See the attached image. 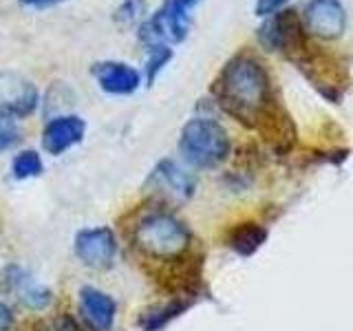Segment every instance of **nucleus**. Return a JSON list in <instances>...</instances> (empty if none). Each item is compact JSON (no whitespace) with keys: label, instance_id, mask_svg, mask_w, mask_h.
Returning <instances> with one entry per match:
<instances>
[{"label":"nucleus","instance_id":"nucleus-10","mask_svg":"<svg viewBox=\"0 0 353 331\" xmlns=\"http://www.w3.org/2000/svg\"><path fill=\"white\" fill-rule=\"evenodd\" d=\"M86 135V121L80 115L64 113L55 115L47 121V126L42 130V148L44 152L53 154H64L66 150H71L77 146Z\"/></svg>","mask_w":353,"mask_h":331},{"label":"nucleus","instance_id":"nucleus-1","mask_svg":"<svg viewBox=\"0 0 353 331\" xmlns=\"http://www.w3.org/2000/svg\"><path fill=\"white\" fill-rule=\"evenodd\" d=\"M214 95L232 117L252 126L272 108L270 73L256 55L241 51L221 69L214 82Z\"/></svg>","mask_w":353,"mask_h":331},{"label":"nucleus","instance_id":"nucleus-14","mask_svg":"<svg viewBox=\"0 0 353 331\" xmlns=\"http://www.w3.org/2000/svg\"><path fill=\"white\" fill-rule=\"evenodd\" d=\"M188 305L185 301H172L168 305H157V307H150L146 309L141 316H139V327L143 331H159L161 327H165L170 323V320H174L179 314H183Z\"/></svg>","mask_w":353,"mask_h":331},{"label":"nucleus","instance_id":"nucleus-3","mask_svg":"<svg viewBox=\"0 0 353 331\" xmlns=\"http://www.w3.org/2000/svg\"><path fill=\"white\" fill-rule=\"evenodd\" d=\"M179 152L194 168H216L230 154L228 130L212 117H194L181 128Z\"/></svg>","mask_w":353,"mask_h":331},{"label":"nucleus","instance_id":"nucleus-19","mask_svg":"<svg viewBox=\"0 0 353 331\" xmlns=\"http://www.w3.org/2000/svg\"><path fill=\"white\" fill-rule=\"evenodd\" d=\"M33 331H82V329L77 325L75 318L60 314V316H51V318L40 320V323H36V329Z\"/></svg>","mask_w":353,"mask_h":331},{"label":"nucleus","instance_id":"nucleus-18","mask_svg":"<svg viewBox=\"0 0 353 331\" xmlns=\"http://www.w3.org/2000/svg\"><path fill=\"white\" fill-rule=\"evenodd\" d=\"M265 239V232L256 225H243L236 230L234 239H232V245H234L236 252L241 254H252L254 250H256L261 245V241Z\"/></svg>","mask_w":353,"mask_h":331},{"label":"nucleus","instance_id":"nucleus-23","mask_svg":"<svg viewBox=\"0 0 353 331\" xmlns=\"http://www.w3.org/2000/svg\"><path fill=\"white\" fill-rule=\"evenodd\" d=\"M11 325H14V312L5 301H0V331H9Z\"/></svg>","mask_w":353,"mask_h":331},{"label":"nucleus","instance_id":"nucleus-16","mask_svg":"<svg viewBox=\"0 0 353 331\" xmlns=\"http://www.w3.org/2000/svg\"><path fill=\"white\" fill-rule=\"evenodd\" d=\"M174 51L168 44H157V47H148V55H146V64H143V80H146L148 86L154 84V80L159 77V73L172 62Z\"/></svg>","mask_w":353,"mask_h":331},{"label":"nucleus","instance_id":"nucleus-15","mask_svg":"<svg viewBox=\"0 0 353 331\" xmlns=\"http://www.w3.org/2000/svg\"><path fill=\"white\" fill-rule=\"evenodd\" d=\"M148 18V0H121L113 11V22L117 27H139Z\"/></svg>","mask_w":353,"mask_h":331},{"label":"nucleus","instance_id":"nucleus-2","mask_svg":"<svg viewBox=\"0 0 353 331\" xmlns=\"http://www.w3.org/2000/svg\"><path fill=\"white\" fill-rule=\"evenodd\" d=\"M132 245L143 259L157 263L181 261L190 250L192 237L179 219L168 212H148L132 225Z\"/></svg>","mask_w":353,"mask_h":331},{"label":"nucleus","instance_id":"nucleus-21","mask_svg":"<svg viewBox=\"0 0 353 331\" xmlns=\"http://www.w3.org/2000/svg\"><path fill=\"white\" fill-rule=\"evenodd\" d=\"M287 3H290V0H256V3H254V14L259 18H270L274 14H279V11H283Z\"/></svg>","mask_w":353,"mask_h":331},{"label":"nucleus","instance_id":"nucleus-4","mask_svg":"<svg viewBox=\"0 0 353 331\" xmlns=\"http://www.w3.org/2000/svg\"><path fill=\"white\" fill-rule=\"evenodd\" d=\"M192 11L183 0H163L157 11L137 27V38L143 47H157V44H179L188 38L192 29Z\"/></svg>","mask_w":353,"mask_h":331},{"label":"nucleus","instance_id":"nucleus-6","mask_svg":"<svg viewBox=\"0 0 353 331\" xmlns=\"http://www.w3.org/2000/svg\"><path fill=\"white\" fill-rule=\"evenodd\" d=\"M38 104L40 91L27 75L0 71V113L18 121L36 113Z\"/></svg>","mask_w":353,"mask_h":331},{"label":"nucleus","instance_id":"nucleus-7","mask_svg":"<svg viewBox=\"0 0 353 331\" xmlns=\"http://www.w3.org/2000/svg\"><path fill=\"white\" fill-rule=\"evenodd\" d=\"M301 20L309 36L318 40H338L347 31V9L342 0H309Z\"/></svg>","mask_w":353,"mask_h":331},{"label":"nucleus","instance_id":"nucleus-20","mask_svg":"<svg viewBox=\"0 0 353 331\" xmlns=\"http://www.w3.org/2000/svg\"><path fill=\"white\" fill-rule=\"evenodd\" d=\"M18 139H20V130L16 126V119H11V117L0 113V152H5L11 146H16Z\"/></svg>","mask_w":353,"mask_h":331},{"label":"nucleus","instance_id":"nucleus-13","mask_svg":"<svg viewBox=\"0 0 353 331\" xmlns=\"http://www.w3.org/2000/svg\"><path fill=\"white\" fill-rule=\"evenodd\" d=\"M5 276H7V285L20 296V301L27 307L44 309L51 303V292L47 290V287L36 285L20 268H9Z\"/></svg>","mask_w":353,"mask_h":331},{"label":"nucleus","instance_id":"nucleus-24","mask_svg":"<svg viewBox=\"0 0 353 331\" xmlns=\"http://www.w3.org/2000/svg\"><path fill=\"white\" fill-rule=\"evenodd\" d=\"M183 3H185L188 7H190V9H194L196 5H201V3H203V0H183Z\"/></svg>","mask_w":353,"mask_h":331},{"label":"nucleus","instance_id":"nucleus-5","mask_svg":"<svg viewBox=\"0 0 353 331\" xmlns=\"http://www.w3.org/2000/svg\"><path fill=\"white\" fill-rule=\"evenodd\" d=\"M303 20L296 16V11L283 9L279 14L265 18L263 25L256 29V38L263 49L274 53H298L307 49Z\"/></svg>","mask_w":353,"mask_h":331},{"label":"nucleus","instance_id":"nucleus-22","mask_svg":"<svg viewBox=\"0 0 353 331\" xmlns=\"http://www.w3.org/2000/svg\"><path fill=\"white\" fill-rule=\"evenodd\" d=\"M62 3H66V0H20V5H22V7H27V9H38V11H42V9H51V7L62 5Z\"/></svg>","mask_w":353,"mask_h":331},{"label":"nucleus","instance_id":"nucleus-11","mask_svg":"<svg viewBox=\"0 0 353 331\" xmlns=\"http://www.w3.org/2000/svg\"><path fill=\"white\" fill-rule=\"evenodd\" d=\"M80 314L86 320L88 329L93 331H110L115 323L117 305L106 292L97 290L93 285H86L80 290Z\"/></svg>","mask_w":353,"mask_h":331},{"label":"nucleus","instance_id":"nucleus-8","mask_svg":"<svg viewBox=\"0 0 353 331\" xmlns=\"http://www.w3.org/2000/svg\"><path fill=\"white\" fill-rule=\"evenodd\" d=\"M73 250L88 270H106L115 261L117 241L110 228H86L75 234Z\"/></svg>","mask_w":353,"mask_h":331},{"label":"nucleus","instance_id":"nucleus-12","mask_svg":"<svg viewBox=\"0 0 353 331\" xmlns=\"http://www.w3.org/2000/svg\"><path fill=\"white\" fill-rule=\"evenodd\" d=\"M148 183H152V188L170 194L174 199H188L194 192V177L188 172L185 168H181L179 163L172 159H163L157 163V168L152 170Z\"/></svg>","mask_w":353,"mask_h":331},{"label":"nucleus","instance_id":"nucleus-17","mask_svg":"<svg viewBox=\"0 0 353 331\" xmlns=\"http://www.w3.org/2000/svg\"><path fill=\"white\" fill-rule=\"evenodd\" d=\"M44 170V163H42V157L38 150L33 148H25L20 150L14 161H11V172L18 181H25V179H33V177L42 174Z\"/></svg>","mask_w":353,"mask_h":331},{"label":"nucleus","instance_id":"nucleus-9","mask_svg":"<svg viewBox=\"0 0 353 331\" xmlns=\"http://www.w3.org/2000/svg\"><path fill=\"white\" fill-rule=\"evenodd\" d=\"M91 75L106 95L126 97L141 86V73L121 60H99L91 66Z\"/></svg>","mask_w":353,"mask_h":331}]
</instances>
